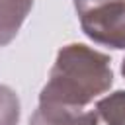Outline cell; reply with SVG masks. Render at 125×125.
<instances>
[{
  "label": "cell",
  "instance_id": "obj_2",
  "mask_svg": "<svg viewBox=\"0 0 125 125\" xmlns=\"http://www.w3.org/2000/svg\"><path fill=\"white\" fill-rule=\"evenodd\" d=\"M88 39L109 49H125V0H105L78 12Z\"/></svg>",
  "mask_w": 125,
  "mask_h": 125
},
{
  "label": "cell",
  "instance_id": "obj_4",
  "mask_svg": "<svg viewBox=\"0 0 125 125\" xmlns=\"http://www.w3.org/2000/svg\"><path fill=\"white\" fill-rule=\"evenodd\" d=\"M31 8L33 0H0V47L16 39Z\"/></svg>",
  "mask_w": 125,
  "mask_h": 125
},
{
  "label": "cell",
  "instance_id": "obj_1",
  "mask_svg": "<svg viewBox=\"0 0 125 125\" xmlns=\"http://www.w3.org/2000/svg\"><path fill=\"white\" fill-rule=\"evenodd\" d=\"M113 84L111 57L84 43H68L59 49L39 102L84 107Z\"/></svg>",
  "mask_w": 125,
  "mask_h": 125
},
{
  "label": "cell",
  "instance_id": "obj_5",
  "mask_svg": "<svg viewBox=\"0 0 125 125\" xmlns=\"http://www.w3.org/2000/svg\"><path fill=\"white\" fill-rule=\"evenodd\" d=\"M96 113L104 125H125V90L100 98L96 104Z\"/></svg>",
  "mask_w": 125,
  "mask_h": 125
},
{
  "label": "cell",
  "instance_id": "obj_7",
  "mask_svg": "<svg viewBox=\"0 0 125 125\" xmlns=\"http://www.w3.org/2000/svg\"><path fill=\"white\" fill-rule=\"evenodd\" d=\"M121 74H123V78H125V59L121 61Z\"/></svg>",
  "mask_w": 125,
  "mask_h": 125
},
{
  "label": "cell",
  "instance_id": "obj_6",
  "mask_svg": "<svg viewBox=\"0 0 125 125\" xmlns=\"http://www.w3.org/2000/svg\"><path fill=\"white\" fill-rule=\"evenodd\" d=\"M21 115L20 98L14 88L0 84V125H18Z\"/></svg>",
  "mask_w": 125,
  "mask_h": 125
},
{
  "label": "cell",
  "instance_id": "obj_3",
  "mask_svg": "<svg viewBox=\"0 0 125 125\" xmlns=\"http://www.w3.org/2000/svg\"><path fill=\"white\" fill-rule=\"evenodd\" d=\"M29 125H104L96 109L84 111V107L39 102L37 109L29 117Z\"/></svg>",
  "mask_w": 125,
  "mask_h": 125
}]
</instances>
